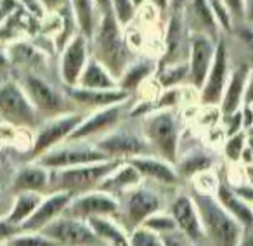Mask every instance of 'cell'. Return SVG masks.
I'll list each match as a JSON object with an SVG mask.
<instances>
[{
	"label": "cell",
	"instance_id": "5",
	"mask_svg": "<svg viewBox=\"0 0 253 246\" xmlns=\"http://www.w3.org/2000/svg\"><path fill=\"white\" fill-rule=\"evenodd\" d=\"M40 120L19 82L5 80L0 83V122L14 128H33Z\"/></svg>",
	"mask_w": 253,
	"mask_h": 246
},
{
	"label": "cell",
	"instance_id": "34",
	"mask_svg": "<svg viewBox=\"0 0 253 246\" xmlns=\"http://www.w3.org/2000/svg\"><path fill=\"white\" fill-rule=\"evenodd\" d=\"M137 11L139 9L135 7L134 0H111V12L122 28H126V26L132 25Z\"/></svg>",
	"mask_w": 253,
	"mask_h": 246
},
{
	"label": "cell",
	"instance_id": "7",
	"mask_svg": "<svg viewBox=\"0 0 253 246\" xmlns=\"http://www.w3.org/2000/svg\"><path fill=\"white\" fill-rule=\"evenodd\" d=\"M84 118H85V113L70 111V113H64V115L45 120L39 127L35 137H33L32 151H30L32 162H35L42 155L49 153L50 149L66 142L70 139V135L77 130V127L80 125Z\"/></svg>",
	"mask_w": 253,
	"mask_h": 246
},
{
	"label": "cell",
	"instance_id": "27",
	"mask_svg": "<svg viewBox=\"0 0 253 246\" xmlns=\"http://www.w3.org/2000/svg\"><path fill=\"white\" fill-rule=\"evenodd\" d=\"M71 12H73L75 23H77L78 33L90 40L102 16L95 0H71Z\"/></svg>",
	"mask_w": 253,
	"mask_h": 246
},
{
	"label": "cell",
	"instance_id": "1",
	"mask_svg": "<svg viewBox=\"0 0 253 246\" xmlns=\"http://www.w3.org/2000/svg\"><path fill=\"white\" fill-rule=\"evenodd\" d=\"M90 54L118 80L126 66L132 63V47L126 42V35L113 12L101 16V21L90 39Z\"/></svg>",
	"mask_w": 253,
	"mask_h": 246
},
{
	"label": "cell",
	"instance_id": "29",
	"mask_svg": "<svg viewBox=\"0 0 253 246\" xmlns=\"http://www.w3.org/2000/svg\"><path fill=\"white\" fill-rule=\"evenodd\" d=\"M87 224L90 225L92 232L99 241L106 243L109 246H130L128 232L111 217H95L88 218Z\"/></svg>",
	"mask_w": 253,
	"mask_h": 246
},
{
	"label": "cell",
	"instance_id": "21",
	"mask_svg": "<svg viewBox=\"0 0 253 246\" xmlns=\"http://www.w3.org/2000/svg\"><path fill=\"white\" fill-rule=\"evenodd\" d=\"M126 162L132 163L139 170L142 179L155 180V182L163 184V186H177L180 182V175L177 172L175 165L160 158V156L144 155V156H135V158L126 160Z\"/></svg>",
	"mask_w": 253,
	"mask_h": 246
},
{
	"label": "cell",
	"instance_id": "28",
	"mask_svg": "<svg viewBox=\"0 0 253 246\" xmlns=\"http://www.w3.org/2000/svg\"><path fill=\"white\" fill-rule=\"evenodd\" d=\"M156 70H158V64L155 63V59L132 61L122 73V77L118 78V88L130 94L139 87H142L153 75H156Z\"/></svg>",
	"mask_w": 253,
	"mask_h": 246
},
{
	"label": "cell",
	"instance_id": "8",
	"mask_svg": "<svg viewBox=\"0 0 253 246\" xmlns=\"http://www.w3.org/2000/svg\"><path fill=\"white\" fill-rule=\"evenodd\" d=\"M106 160L109 158L104 153L99 151L95 144H88L87 141H66L57 148L50 149L49 153L42 155L35 162H39L40 165H43L49 170H61L106 162Z\"/></svg>",
	"mask_w": 253,
	"mask_h": 246
},
{
	"label": "cell",
	"instance_id": "16",
	"mask_svg": "<svg viewBox=\"0 0 253 246\" xmlns=\"http://www.w3.org/2000/svg\"><path fill=\"white\" fill-rule=\"evenodd\" d=\"M125 104H115L109 108L95 109L88 116L82 120V123L77 127V130L70 135L68 141H88L92 137H102V135L109 134L118 127L120 120H122L123 113H125Z\"/></svg>",
	"mask_w": 253,
	"mask_h": 246
},
{
	"label": "cell",
	"instance_id": "51",
	"mask_svg": "<svg viewBox=\"0 0 253 246\" xmlns=\"http://www.w3.org/2000/svg\"><path fill=\"white\" fill-rule=\"evenodd\" d=\"M246 134H248V135H253V125L248 128V130H246Z\"/></svg>",
	"mask_w": 253,
	"mask_h": 246
},
{
	"label": "cell",
	"instance_id": "54",
	"mask_svg": "<svg viewBox=\"0 0 253 246\" xmlns=\"http://www.w3.org/2000/svg\"><path fill=\"white\" fill-rule=\"evenodd\" d=\"M0 83H2V80H0Z\"/></svg>",
	"mask_w": 253,
	"mask_h": 246
},
{
	"label": "cell",
	"instance_id": "10",
	"mask_svg": "<svg viewBox=\"0 0 253 246\" xmlns=\"http://www.w3.org/2000/svg\"><path fill=\"white\" fill-rule=\"evenodd\" d=\"M95 148L104 153L109 160H122V162L153 153L144 135H139L132 130H120V128H115L109 134L99 137L95 141Z\"/></svg>",
	"mask_w": 253,
	"mask_h": 246
},
{
	"label": "cell",
	"instance_id": "44",
	"mask_svg": "<svg viewBox=\"0 0 253 246\" xmlns=\"http://www.w3.org/2000/svg\"><path fill=\"white\" fill-rule=\"evenodd\" d=\"M253 102V70L248 73V82H246V92H245V104Z\"/></svg>",
	"mask_w": 253,
	"mask_h": 246
},
{
	"label": "cell",
	"instance_id": "20",
	"mask_svg": "<svg viewBox=\"0 0 253 246\" xmlns=\"http://www.w3.org/2000/svg\"><path fill=\"white\" fill-rule=\"evenodd\" d=\"M184 26L191 30L193 33L207 35L213 40H218V26L213 12L207 0H186L184 2Z\"/></svg>",
	"mask_w": 253,
	"mask_h": 246
},
{
	"label": "cell",
	"instance_id": "35",
	"mask_svg": "<svg viewBox=\"0 0 253 246\" xmlns=\"http://www.w3.org/2000/svg\"><path fill=\"white\" fill-rule=\"evenodd\" d=\"M9 246H57L50 238H47L42 232H26L21 231L12 239L7 241Z\"/></svg>",
	"mask_w": 253,
	"mask_h": 246
},
{
	"label": "cell",
	"instance_id": "11",
	"mask_svg": "<svg viewBox=\"0 0 253 246\" xmlns=\"http://www.w3.org/2000/svg\"><path fill=\"white\" fill-rule=\"evenodd\" d=\"M120 205H122L120 217L123 218L125 227L130 232L134 229L141 227L151 215L162 210V198L156 191L139 186L132 189L130 193H126L123 200L120 201Z\"/></svg>",
	"mask_w": 253,
	"mask_h": 246
},
{
	"label": "cell",
	"instance_id": "15",
	"mask_svg": "<svg viewBox=\"0 0 253 246\" xmlns=\"http://www.w3.org/2000/svg\"><path fill=\"white\" fill-rule=\"evenodd\" d=\"M215 47H217V42L207 35L193 33L189 37V57H187L189 78H187V83L193 88H196L198 92L203 87L210 66L213 63Z\"/></svg>",
	"mask_w": 253,
	"mask_h": 246
},
{
	"label": "cell",
	"instance_id": "43",
	"mask_svg": "<svg viewBox=\"0 0 253 246\" xmlns=\"http://www.w3.org/2000/svg\"><path fill=\"white\" fill-rule=\"evenodd\" d=\"M47 14H57L71 5V0H40Z\"/></svg>",
	"mask_w": 253,
	"mask_h": 246
},
{
	"label": "cell",
	"instance_id": "38",
	"mask_svg": "<svg viewBox=\"0 0 253 246\" xmlns=\"http://www.w3.org/2000/svg\"><path fill=\"white\" fill-rule=\"evenodd\" d=\"M207 2H208V5H210L211 12H213L220 30H225V32L231 33L232 28H234V21H232L227 7H225L224 0H207Z\"/></svg>",
	"mask_w": 253,
	"mask_h": 246
},
{
	"label": "cell",
	"instance_id": "39",
	"mask_svg": "<svg viewBox=\"0 0 253 246\" xmlns=\"http://www.w3.org/2000/svg\"><path fill=\"white\" fill-rule=\"evenodd\" d=\"M162 241L163 246H198V243H194L193 239L189 238L187 234H184L180 229H173V231L163 232Z\"/></svg>",
	"mask_w": 253,
	"mask_h": 246
},
{
	"label": "cell",
	"instance_id": "17",
	"mask_svg": "<svg viewBox=\"0 0 253 246\" xmlns=\"http://www.w3.org/2000/svg\"><path fill=\"white\" fill-rule=\"evenodd\" d=\"M169 213L175 220L177 229L187 234L194 243H201L205 238V229L201 224V217L198 206L194 203L193 196L189 194H179L175 200L170 203Z\"/></svg>",
	"mask_w": 253,
	"mask_h": 246
},
{
	"label": "cell",
	"instance_id": "41",
	"mask_svg": "<svg viewBox=\"0 0 253 246\" xmlns=\"http://www.w3.org/2000/svg\"><path fill=\"white\" fill-rule=\"evenodd\" d=\"M232 21H243L246 16V0H224Z\"/></svg>",
	"mask_w": 253,
	"mask_h": 246
},
{
	"label": "cell",
	"instance_id": "12",
	"mask_svg": "<svg viewBox=\"0 0 253 246\" xmlns=\"http://www.w3.org/2000/svg\"><path fill=\"white\" fill-rule=\"evenodd\" d=\"M231 70H229V50L225 40L218 39L215 47V57L207 75L203 87L200 88V102L203 106H218L222 101V95L227 87Z\"/></svg>",
	"mask_w": 253,
	"mask_h": 246
},
{
	"label": "cell",
	"instance_id": "6",
	"mask_svg": "<svg viewBox=\"0 0 253 246\" xmlns=\"http://www.w3.org/2000/svg\"><path fill=\"white\" fill-rule=\"evenodd\" d=\"M19 85L23 87L25 94L28 95L30 102L37 109L40 118L49 120L54 118V116L73 111L71 109L73 104H70L71 101L66 97V94L57 90L52 83H49L45 78L39 77L37 73L26 71L21 80H19Z\"/></svg>",
	"mask_w": 253,
	"mask_h": 246
},
{
	"label": "cell",
	"instance_id": "2",
	"mask_svg": "<svg viewBox=\"0 0 253 246\" xmlns=\"http://www.w3.org/2000/svg\"><path fill=\"white\" fill-rule=\"evenodd\" d=\"M198 206L205 238L215 246H238L245 229L220 206L215 194L196 193L191 194Z\"/></svg>",
	"mask_w": 253,
	"mask_h": 246
},
{
	"label": "cell",
	"instance_id": "24",
	"mask_svg": "<svg viewBox=\"0 0 253 246\" xmlns=\"http://www.w3.org/2000/svg\"><path fill=\"white\" fill-rule=\"evenodd\" d=\"M142 175L139 173V170L135 168L132 163L122 162L104 180H102L99 189L104 193L111 194V196H125L126 193H130L132 189L139 187L142 184Z\"/></svg>",
	"mask_w": 253,
	"mask_h": 246
},
{
	"label": "cell",
	"instance_id": "36",
	"mask_svg": "<svg viewBox=\"0 0 253 246\" xmlns=\"http://www.w3.org/2000/svg\"><path fill=\"white\" fill-rule=\"evenodd\" d=\"M128 241L130 246H163L162 236L146 229L144 225L128 232Z\"/></svg>",
	"mask_w": 253,
	"mask_h": 246
},
{
	"label": "cell",
	"instance_id": "50",
	"mask_svg": "<svg viewBox=\"0 0 253 246\" xmlns=\"http://www.w3.org/2000/svg\"><path fill=\"white\" fill-rule=\"evenodd\" d=\"M134 4H135V7H137V9H141L142 5L146 4V0H134Z\"/></svg>",
	"mask_w": 253,
	"mask_h": 246
},
{
	"label": "cell",
	"instance_id": "53",
	"mask_svg": "<svg viewBox=\"0 0 253 246\" xmlns=\"http://www.w3.org/2000/svg\"><path fill=\"white\" fill-rule=\"evenodd\" d=\"M250 106H252V109H253V102H250Z\"/></svg>",
	"mask_w": 253,
	"mask_h": 246
},
{
	"label": "cell",
	"instance_id": "9",
	"mask_svg": "<svg viewBox=\"0 0 253 246\" xmlns=\"http://www.w3.org/2000/svg\"><path fill=\"white\" fill-rule=\"evenodd\" d=\"M120 213H122V205H120L118 198L111 196L101 189H95L71 198L70 205L66 206L63 215L87 222L88 218L95 217L118 218Z\"/></svg>",
	"mask_w": 253,
	"mask_h": 246
},
{
	"label": "cell",
	"instance_id": "4",
	"mask_svg": "<svg viewBox=\"0 0 253 246\" xmlns=\"http://www.w3.org/2000/svg\"><path fill=\"white\" fill-rule=\"evenodd\" d=\"M122 163V160H106L90 165L71 166V168L50 170L49 193H70L71 196L95 191L101 187L102 180ZM47 193V194H49Z\"/></svg>",
	"mask_w": 253,
	"mask_h": 246
},
{
	"label": "cell",
	"instance_id": "14",
	"mask_svg": "<svg viewBox=\"0 0 253 246\" xmlns=\"http://www.w3.org/2000/svg\"><path fill=\"white\" fill-rule=\"evenodd\" d=\"M90 57V40L80 33L68 40L66 45L61 49L59 61V75L64 87H77Z\"/></svg>",
	"mask_w": 253,
	"mask_h": 246
},
{
	"label": "cell",
	"instance_id": "47",
	"mask_svg": "<svg viewBox=\"0 0 253 246\" xmlns=\"http://www.w3.org/2000/svg\"><path fill=\"white\" fill-rule=\"evenodd\" d=\"M95 4H97L99 11H101L102 14L111 12V0H95Z\"/></svg>",
	"mask_w": 253,
	"mask_h": 246
},
{
	"label": "cell",
	"instance_id": "40",
	"mask_svg": "<svg viewBox=\"0 0 253 246\" xmlns=\"http://www.w3.org/2000/svg\"><path fill=\"white\" fill-rule=\"evenodd\" d=\"M232 30H234L241 45L245 47V50L253 57V26H238V28Z\"/></svg>",
	"mask_w": 253,
	"mask_h": 246
},
{
	"label": "cell",
	"instance_id": "23",
	"mask_svg": "<svg viewBox=\"0 0 253 246\" xmlns=\"http://www.w3.org/2000/svg\"><path fill=\"white\" fill-rule=\"evenodd\" d=\"M50 170L40 165L39 162H32L18 170L12 180V191L18 193H49Z\"/></svg>",
	"mask_w": 253,
	"mask_h": 246
},
{
	"label": "cell",
	"instance_id": "52",
	"mask_svg": "<svg viewBox=\"0 0 253 246\" xmlns=\"http://www.w3.org/2000/svg\"><path fill=\"white\" fill-rule=\"evenodd\" d=\"M0 246H9V245H7V243H2V245H0Z\"/></svg>",
	"mask_w": 253,
	"mask_h": 246
},
{
	"label": "cell",
	"instance_id": "55",
	"mask_svg": "<svg viewBox=\"0 0 253 246\" xmlns=\"http://www.w3.org/2000/svg\"><path fill=\"white\" fill-rule=\"evenodd\" d=\"M252 186H253V184H252Z\"/></svg>",
	"mask_w": 253,
	"mask_h": 246
},
{
	"label": "cell",
	"instance_id": "57",
	"mask_svg": "<svg viewBox=\"0 0 253 246\" xmlns=\"http://www.w3.org/2000/svg\"><path fill=\"white\" fill-rule=\"evenodd\" d=\"M252 205H253V203H252Z\"/></svg>",
	"mask_w": 253,
	"mask_h": 246
},
{
	"label": "cell",
	"instance_id": "45",
	"mask_svg": "<svg viewBox=\"0 0 253 246\" xmlns=\"http://www.w3.org/2000/svg\"><path fill=\"white\" fill-rule=\"evenodd\" d=\"M11 66L9 63V56H7V47L4 43H0V71L5 70V68Z\"/></svg>",
	"mask_w": 253,
	"mask_h": 246
},
{
	"label": "cell",
	"instance_id": "56",
	"mask_svg": "<svg viewBox=\"0 0 253 246\" xmlns=\"http://www.w3.org/2000/svg\"><path fill=\"white\" fill-rule=\"evenodd\" d=\"M0 123H2V122H0Z\"/></svg>",
	"mask_w": 253,
	"mask_h": 246
},
{
	"label": "cell",
	"instance_id": "46",
	"mask_svg": "<svg viewBox=\"0 0 253 246\" xmlns=\"http://www.w3.org/2000/svg\"><path fill=\"white\" fill-rule=\"evenodd\" d=\"M238 246H253V227L252 229H245L241 236V241Z\"/></svg>",
	"mask_w": 253,
	"mask_h": 246
},
{
	"label": "cell",
	"instance_id": "26",
	"mask_svg": "<svg viewBox=\"0 0 253 246\" xmlns=\"http://www.w3.org/2000/svg\"><path fill=\"white\" fill-rule=\"evenodd\" d=\"M5 47H7L9 63L12 66H19L21 70H26L30 73L32 70L45 66V52L28 40H14V42H9Z\"/></svg>",
	"mask_w": 253,
	"mask_h": 246
},
{
	"label": "cell",
	"instance_id": "30",
	"mask_svg": "<svg viewBox=\"0 0 253 246\" xmlns=\"http://www.w3.org/2000/svg\"><path fill=\"white\" fill-rule=\"evenodd\" d=\"M77 87L82 88H95V90H109V88H118V80L108 71V68L102 66L97 59L90 57L78 80Z\"/></svg>",
	"mask_w": 253,
	"mask_h": 246
},
{
	"label": "cell",
	"instance_id": "18",
	"mask_svg": "<svg viewBox=\"0 0 253 246\" xmlns=\"http://www.w3.org/2000/svg\"><path fill=\"white\" fill-rule=\"evenodd\" d=\"M64 94L71 101V104L88 108L92 111L109 106L126 102L130 94L122 88H109V90H95V88H82V87H66Z\"/></svg>",
	"mask_w": 253,
	"mask_h": 246
},
{
	"label": "cell",
	"instance_id": "32",
	"mask_svg": "<svg viewBox=\"0 0 253 246\" xmlns=\"http://www.w3.org/2000/svg\"><path fill=\"white\" fill-rule=\"evenodd\" d=\"M211 165H213L211 156L205 155L203 151H193L177 160L175 168L180 177H196L201 172H208L211 168Z\"/></svg>",
	"mask_w": 253,
	"mask_h": 246
},
{
	"label": "cell",
	"instance_id": "37",
	"mask_svg": "<svg viewBox=\"0 0 253 246\" xmlns=\"http://www.w3.org/2000/svg\"><path fill=\"white\" fill-rule=\"evenodd\" d=\"M142 225H144L146 229H149V231L156 232V234H163V232H169V231L177 229V224L172 218V215L165 213L163 210H160V211H156L155 215H151Z\"/></svg>",
	"mask_w": 253,
	"mask_h": 246
},
{
	"label": "cell",
	"instance_id": "33",
	"mask_svg": "<svg viewBox=\"0 0 253 246\" xmlns=\"http://www.w3.org/2000/svg\"><path fill=\"white\" fill-rule=\"evenodd\" d=\"M245 148H246V132L241 130V132H238V134L225 137L222 151H224V156L227 162L239 163L241 162V156H243Z\"/></svg>",
	"mask_w": 253,
	"mask_h": 246
},
{
	"label": "cell",
	"instance_id": "13",
	"mask_svg": "<svg viewBox=\"0 0 253 246\" xmlns=\"http://www.w3.org/2000/svg\"><path fill=\"white\" fill-rule=\"evenodd\" d=\"M40 232L57 243V246H95L99 243L87 222L66 215H61Z\"/></svg>",
	"mask_w": 253,
	"mask_h": 246
},
{
	"label": "cell",
	"instance_id": "22",
	"mask_svg": "<svg viewBox=\"0 0 253 246\" xmlns=\"http://www.w3.org/2000/svg\"><path fill=\"white\" fill-rule=\"evenodd\" d=\"M215 198L220 206L241 225L243 229L253 227V205L241 198L227 182H218L215 189Z\"/></svg>",
	"mask_w": 253,
	"mask_h": 246
},
{
	"label": "cell",
	"instance_id": "3",
	"mask_svg": "<svg viewBox=\"0 0 253 246\" xmlns=\"http://www.w3.org/2000/svg\"><path fill=\"white\" fill-rule=\"evenodd\" d=\"M144 137L156 156L175 165L180 148V120L173 109H155L144 118Z\"/></svg>",
	"mask_w": 253,
	"mask_h": 246
},
{
	"label": "cell",
	"instance_id": "42",
	"mask_svg": "<svg viewBox=\"0 0 253 246\" xmlns=\"http://www.w3.org/2000/svg\"><path fill=\"white\" fill-rule=\"evenodd\" d=\"M19 232H21V229L18 225H12L5 217H0V245L7 243L9 239H12Z\"/></svg>",
	"mask_w": 253,
	"mask_h": 246
},
{
	"label": "cell",
	"instance_id": "49",
	"mask_svg": "<svg viewBox=\"0 0 253 246\" xmlns=\"http://www.w3.org/2000/svg\"><path fill=\"white\" fill-rule=\"evenodd\" d=\"M246 146L253 151V135H248L246 134Z\"/></svg>",
	"mask_w": 253,
	"mask_h": 246
},
{
	"label": "cell",
	"instance_id": "19",
	"mask_svg": "<svg viewBox=\"0 0 253 246\" xmlns=\"http://www.w3.org/2000/svg\"><path fill=\"white\" fill-rule=\"evenodd\" d=\"M70 193H63V191H57V193H49L43 196V200L40 201V205L37 206L35 213L21 225V231L26 232H40L45 225H49L50 222H54L56 218H59L64 213L66 206L71 201Z\"/></svg>",
	"mask_w": 253,
	"mask_h": 246
},
{
	"label": "cell",
	"instance_id": "31",
	"mask_svg": "<svg viewBox=\"0 0 253 246\" xmlns=\"http://www.w3.org/2000/svg\"><path fill=\"white\" fill-rule=\"evenodd\" d=\"M43 196L45 194H40V193H18L11 205V210L5 215V218L12 225H18L21 229V225L35 213L37 206L43 200Z\"/></svg>",
	"mask_w": 253,
	"mask_h": 246
},
{
	"label": "cell",
	"instance_id": "48",
	"mask_svg": "<svg viewBox=\"0 0 253 246\" xmlns=\"http://www.w3.org/2000/svg\"><path fill=\"white\" fill-rule=\"evenodd\" d=\"M243 168H245V177L248 179V182L253 184V163H252V165L243 166Z\"/></svg>",
	"mask_w": 253,
	"mask_h": 246
},
{
	"label": "cell",
	"instance_id": "25",
	"mask_svg": "<svg viewBox=\"0 0 253 246\" xmlns=\"http://www.w3.org/2000/svg\"><path fill=\"white\" fill-rule=\"evenodd\" d=\"M248 73H250V68L246 66V64H241V66L236 68L234 71H231L227 87H225L222 101H220V104H218L222 118L232 115V113L239 111V109L243 108V104H245V92H246V82H248Z\"/></svg>",
	"mask_w": 253,
	"mask_h": 246
}]
</instances>
